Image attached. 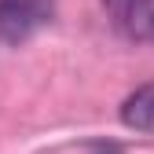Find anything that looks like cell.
I'll return each instance as SVG.
<instances>
[{
	"instance_id": "cell-3",
	"label": "cell",
	"mask_w": 154,
	"mask_h": 154,
	"mask_svg": "<svg viewBox=\"0 0 154 154\" xmlns=\"http://www.w3.org/2000/svg\"><path fill=\"white\" fill-rule=\"evenodd\" d=\"M121 121L136 132H154V81L140 85L121 103Z\"/></svg>"
},
{
	"instance_id": "cell-2",
	"label": "cell",
	"mask_w": 154,
	"mask_h": 154,
	"mask_svg": "<svg viewBox=\"0 0 154 154\" xmlns=\"http://www.w3.org/2000/svg\"><path fill=\"white\" fill-rule=\"evenodd\" d=\"M110 26L132 44H154V0H103Z\"/></svg>"
},
{
	"instance_id": "cell-1",
	"label": "cell",
	"mask_w": 154,
	"mask_h": 154,
	"mask_svg": "<svg viewBox=\"0 0 154 154\" xmlns=\"http://www.w3.org/2000/svg\"><path fill=\"white\" fill-rule=\"evenodd\" d=\"M55 15V0H0V44H26Z\"/></svg>"
}]
</instances>
